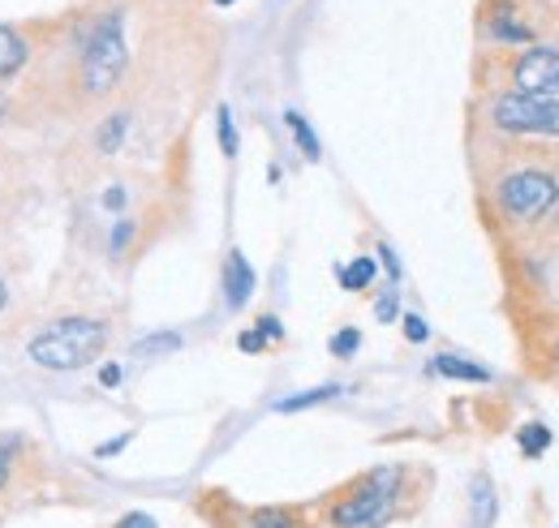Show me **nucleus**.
Wrapping results in <instances>:
<instances>
[{"instance_id": "obj_19", "label": "nucleus", "mask_w": 559, "mask_h": 528, "mask_svg": "<svg viewBox=\"0 0 559 528\" xmlns=\"http://www.w3.org/2000/svg\"><path fill=\"white\" fill-rule=\"evenodd\" d=\"M374 319H379V323H396V319H401V288H396V284H388V288L379 292Z\"/></svg>"}, {"instance_id": "obj_12", "label": "nucleus", "mask_w": 559, "mask_h": 528, "mask_svg": "<svg viewBox=\"0 0 559 528\" xmlns=\"http://www.w3.org/2000/svg\"><path fill=\"white\" fill-rule=\"evenodd\" d=\"M284 125L293 130V137H297V151H301V155H306L310 164H319V159H323V146H319V133L310 130V121H306L301 112H293V108H288V112H284Z\"/></svg>"}, {"instance_id": "obj_4", "label": "nucleus", "mask_w": 559, "mask_h": 528, "mask_svg": "<svg viewBox=\"0 0 559 528\" xmlns=\"http://www.w3.org/2000/svg\"><path fill=\"white\" fill-rule=\"evenodd\" d=\"M559 199V185L551 172H538V168H521V172H508L499 181V206L508 219L516 224H534L543 219Z\"/></svg>"}, {"instance_id": "obj_32", "label": "nucleus", "mask_w": 559, "mask_h": 528, "mask_svg": "<svg viewBox=\"0 0 559 528\" xmlns=\"http://www.w3.org/2000/svg\"><path fill=\"white\" fill-rule=\"evenodd\" d=\"M9 305V288H4V275H0V310Z\"/></svg>"}, {"instance_id": "obj_10", "label": "nucleus", "mask_w": 559, "mask_h": 528, "mask_svg": "<svg viewBox=\"0 0 559 528\" xmlns=\"http://www.w3.org/2000/svg\"><path fill=\"white\" fill-rule=\"evenodd\" d=\"M237 528H301V516L293 507H259V512H241Z\"/></svg>"}, {"instance_id": "obj_21", "label": "nucleus", "mask_w": 559, "mask_h": 528, "mask_svg": "<svg viewBox=\"0 0 559 528\" xmlns=\"http://www.w3.org/2000/svg\"><path fill=\"white\" fill-rule=\"evenodd\" d=\"M328 348H332V357H353V352H357V348H361V331H357V327L336 331V335H332V344H328Z\"/></svg>"}, {"instance_id": "obj_27", "label": "nucleus", "mask_w": 559, "mask_h": 528, "mask_svg": "<svg viewBox=\"0 0 559 528\" xmlns=\"http://www.w3.org/2000/svg\"><path fill=\"white\" fill-rule=\"evenodd\" d=\"M237 348H241V352H263L267 339H263L259 331H241V335H237Z\"/></svg>"}, {"instance_id": "obj_29", "label": "nucleus", "mask_w": 559, "mask_h": 528, "mask_svg": "<svg viewBox=\"0 0 559 528\" xmlns=\"http://www.w3.org/2000/svg\"><path fill=\"white\" fill-rule=\"evenodd\" d=\"M112 528H155V516H146V512H130V516H121Z\"/></svg>"}, {"instance_id": "obj_2", "label": "nucleus", "mask_w": 559, "mask_h": 528, "mask_svg": "<svg viewBox=\"0 0 559 528\" xmlns=\"http://www.w3.org/2000/svg\"><path fill=\"white\" fill-rule=\"evenodd\" d=\"M104 344H108V323H99V319H61V323L39 331L26 344V357L39 370L70 374V370H82L86 361H95L104 352Z\"/></svg>"}, {"instance_id": "obj_23", "label": "nucleus", "mask_w": 559, "mask_h": 528, "mask_svg": "<svg viewBox=\"0 0 559 528\" xmlns=\"http://www.w3.org/2000/svg\"><path fill=\"white\" fill-rule=\"evenodd\" d=\"M401 323H405V339L409 344H426L430 339V327H426V319H418V314H405Z\"/></svg>"}, {"instance_id": "obj_6", "label": "nucleus", "mask_w": 559, "mask_h": 528, "mask_svg": "<svg viewBox=\"0 0 559 528\" xmlns=\"http://www.w3.org/2000/svg\"><path fill=\"white\" fill-rule=\"evenodd\" d=\"M512 82L521 95H543L559 99V48H530L512 65Z\"/></svg>"}, {"instance_id": "obj_24", "label": "nucleus", "mask_w": 559, "mask_h": 528, "mask_svg": "<svg viewBox=\"0 0 559 528\" xmlns=\"http://www.w3.org/2000/svg\"><path fill=\"white\" fill-rule=\"evenodd\" d=\"M130 241H134V219H121V224L112 228V254H126Z\"/></svg>"}, {"instance_id": "obj_25", "label": "nucleus", "mask_w": 559, "mask_h": 528, "mask_svg": "<svg viewBox=\"0 0 559 528\" xmlns=\"http://www.w3.org/2000/svg\"><path fill=\"white\" fill-rule=\"evenodd\" d=\"M130 439H134V434H121V439H108V443H99V447H95V460H108V456H121V452L130 447Z\"/></svg>"}, {"instance_id": "obj_31", "label": "nucleus", "mask_w": 559, "mask_h": 528, "mask_svg": "<svg viewBox=\"0 0 559 528\" xmlns=\"http://www.w3.org/2000/svg\"><path fill=\"white\" fill-rule=\"evenodd\" d=\"M104 206H108V211H121V206H126V190H121V185H112V190L104 194Z\"/></svg>"}, {"instance_id": "obj_26", "label": "nucleus", "mask_w": 559, "mask_h": 528, "mask_svg": "<svg viewBox=\"0 0 559 528\" xmlns=\"http://www.w3.org/2000/svg\"><path fill=\"white\" fill-rule=\"evenodd\" d=\"M259 335H263V339H267V344H280V339H284V327H280V319L276 314H263V319H259Z\"/></svg>"}, {"instance_id": "obj_16", "label": "nucleus", "mask_w": 559, "mask_h": 528, "mask_svg": "<svg viewBox=\"0 0 559 528\" xmlns=\"http://www.w3.org/2000/svg\"><path fill=\"white\" fill-rule=\"evenodd\" d=\"M490 35H495L499 44H530V39H534L530 26H521L512 13H499V17L490 22Z\"/></svg>"}, {"instance_id": "obj_7", "label": "nucleus", "mask_w": 559, "mask_h": 528, "mask_svg": "<svg viewBox=\"0 0 559 528\" xmlns=\"http://www.w3.org/2000/svg\"><path fill=\"white\" fill-rule=\"evenodd\" d=\"M250 292H254V266L246 263L241 250H228V259H224V305L241 310L250 301Z\"/></svg>"}, {"instance_id": "obj_28", "label": "nucleus", "mask_w": 559, "mask_h": 528, "mask_svg": "<svg viewBox=\"0 0 559 528\" xmlns=\"http://www.w3.org/2000/svg\"><path fill=\"white\" fill-rule=\"evenodd\" d=\"M379 263L388 266L392 284H401V259H396V250H392V245H379Z\"/></svg>"}, {"instance_id": "obj_34", "label": "nucleus", "mask_w": 559, "mask_h": 528, "mask_svg": "<svg viewBox=\"0 0 559 528\" xmlns=\"http://www.w3.org/2000/svg\"><path fill=\"white\" fill-rule=\"evenodd\" d=\"M215 4H233V0H215Z\"/></svg>"}, {"instance_id": "obj_1", "label": "nucleus", "mask_w": 559, "mask_h": 528, "mask_svg": "<svg viewBox=\"0 0 559 528\" xmlns=\"http://www.w3.org/2000/svg\"><path fill=\"white\" fill-rule=\"evenodd\" d=\"M401 481L405 468L396 464H379L357 477L332 507V528H383L401 507Z\"/></svg>"}, {"instance_id": "obj_22", "label": "nucleus", "mask_w": 559, "mask_h": 528, "mask_svg": "<svg viewBox=\"0 0 559 528\" xmlns=\"http://www.w3.org/2000/svg\"><path fill=\"white\" fill-rule=\"evenodd\" d=\"M13 447H17L13 434L0 439V494H4V485H9V477H13Z\"/></svg>"}, {"instance_id": "obj_5", "label": "nucleus", "mask_w": 559, "mask_h": 528, "mask_svg": "<svg viewBox=\"0 0 559 528\" xmlns=\"http://www.w3.org/2000/svg\"><path fill=\"white\" fill-rule=\"evenodd\" d=\"M490 121L503 133H534V137H559V99L521 95L508 91L490 104Z\"/></svg>"}, {"instance_id": "obj_11", "label": "nucleus", "mask_w": 559, "mask_h": 528, "mask_svg": "<svg viewBox=\"0 0 559 528\" xmlns=\"http://www.w3.org/2000/svg\"><path fill=\"white\" fill-rule=\"evenodd\" d=\"M341 392H345V387H336V383H323V387H310V392H297V396L276 399V412H306V408H319V404L336 399Z\"/></svg>"}, {"instance_id": "obj_20", "label": "nucleus", "mask_w": 559, "mask_h": 528, "mask_svg": "<svg viewBox=\"0 0 559 528\" xmlns=\"http://www.w3.org/2000/svg\"><path fill=\"white\" fill-rule=\"evenodd\" d=\"M215 133H219V151L233 159V155H237V125H233V112H228V108L215 112Z\"/></svg>"}, {"instance_id": "obj_8", "label": "nucleus", "mask_w": 559, "mask_h": 528, "mask_svg": "<svg viewBox=\"0 0 559 528\" xmlns=\"http://www.w3.org/2000/svg\"><path fill=\"white\" fill-rule=\"evenodd\" d=\"M430 370H435V374H443V379H456V383H490L487 365L465 361V357H456V352H439Z\"/></svg>"}, {"instance_id": "obj_33", "label": "nucleus", "mask_w": 559, "mask_h": 528, "mask_svg": "<svg viewBox=\"0 0 559 528\" xmlns=\"http://www.w3.org/2000/svg\"><path fill=\"white\" fill-rule=\"evenodd\" d=\"M4 112H9V104H4V95H0V125H4Z\"/></svg>"}, {"instance_id": "obj_13", "label": "nucleus", "mask_w": 559, "mask_h": 528, "mask_svg": "<svg viewBox=\"0 0 559 528\" xmlns=\"http://www.w3.org/2000/svg\"><path fill=\"white\" fill-rule=\"evenodd\" d=\"M126 133H130V112H112L99 133H95V146H99V155H117L121 151V142H126Z\"/></svg>"}, {"instance_id": "obj_30", "label": "nucleus", "mask_w": 559, "mask_h": 528, "mask_svg": "<svg viewBox=\"0 0 559 528\" xmlns=\"http://www.w3.org/2000/svg\"><path fill=\"white\" fill-rule=\"evenodd\" d=\"M117 383H121V365H117V361L99 365V387H117Z\"/></svg>"}, {"instance_id": "obj_17", "label": "nucleus", "mask_w": 559, "mask_h": 528, "mask_svg": "<svg viewBox=\"0 0 559 528\" xmlns=\"http://www.w3.org/2000/svg\"><path fill=\"white\" fill-rule=\"evenodd\" d=\"M495 520V494H490V481L478 477L474 481V528H490Z\"/></svg>"}, {"instance_id": "obj_15", "label": "nucleus", "mask_w": 559, "mask_h": 528, "mask_svg": "<svg viewBox=\"0 0 559 528\" xmlns=\"http://www.w3.org/2000/svg\"><path fill=\"white\" fill-rule=\"evenodd\" d=\"M516 447H521V456H525V460H538V456L551 447V430H547V425H538V421H530V425H521Z\"/></svg>"}, {"instance_id": "obj_9", "label": "nucleus", "mask_w": 559, "mask_h": 528, "mask_svg": "<svg viewBox=\"0 0 559 528\" xmlns=\"http://www.w3.org/2000/svg\"><path fill=\"white\" fill-rule=\"evenodd\" d=\"M26 57H31L26 39H22L13 26H0V82H4V77H13L17 69L26 65Z\"/></svg>"}, {"instance_id": "obj_14", "label": "nucleus", "mask_w": 559, "mask_h": 528, "mask_svg": "<svg viewBox=\"0 0 559 528\" xmlns=\"http://www.w3.org/2000/svg\"><path fill=\"white\" fill-rule=\"evenodd\" d=\"M374 259L370 254H361V259H353L349 266H336V275H341V288L345 292H361V288H370L374 284Z\"/></svg>"}, {"instance_id": "obj_35", "label": "nucleus", "mask_w": 559, "mask_h": 528, "mask_svg": "<svg viewBox=\"0 0 559 528\" xmlns=\"http://www.w3.org/2000/svg\"><path fill=\"white\" fill-rule=\"evenodd\" d=\"M556 357H559V348H556Z\"/></svg>"}, {"instance_id": "obj_3", "label": "nucleus", "mask_w": 559, "mask_h": 528, "mask_svg": "<svg viewBox=\"0 0 559 528\" xmlns=\"http://www.w3.org/2000/svg\"><path fill=\"white\" fill-rule=\"evenodd\" d=\"M126 65H130L126 13H121V9H108V13L91 26V35H86V44H82V86H86V95H91V99L112 95V91L121 86V77H126Z\"/></svg>"}, {"instance_id": "obj_18", "label": "nucleus", "mask_w": 559, "mask_h": 528, "mask_svg": "<svg viewBox=\"0 0 559 528\" xmlns=\"http://www.w3.org/2000/svg\"><path fill=\"white\" fill-rule=\"evenodd\" d=\"M181 348V335L177 331H159V335H146L134 344V357H159V352H177Z\"/></svg>"}]
</instances>
